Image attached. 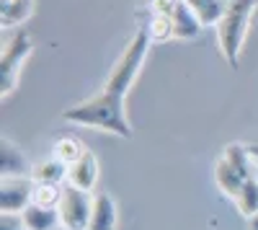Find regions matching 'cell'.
<instances>
[{"mask_svg": "<svg viewBox=\"0 0 258 230\" xmlns=\"http://www.w3.org/2000/svg\"><path fill=\"white\" fill-rule=\"evenodd\" d=\"M150 44H153L150 34L140 29L132 36V41L126 44V49L121 52V57L116 60V65L109 80L103 83V88L88 101L70 106L62 114V119L70 124H78V127L101 130V132H109L124 140L132 137V127H129V119H126V93L145 65Z\"/></svg>", "mask_w": 258, "mask_h": 230, "instance_id": "obj_1", "label": "cell"}, {"mask_svg": "<svg viewBox=\"0 0 258 230\" xmlns=\"http://www.w3.org/2000/svg\"><path fill=\"white\" fill-rule=\"evenodd\" d=\"M255 8H258V0H230L225 16L217 24L220 52L227 60V65H232V68H238V62H240L245 34H248V26H250V18H253Z\"/></svg>", "mask_w": 258, "mask_h": 230, "instance_id": "obj_2", "label": "cell"}, {"mask_svg": "<svg viewBox=\"0 0 258 230\" xmlns=\"http://www.w3.org/2000/svg\"><path fill=\"white\" fill-rule=\"evenodd\" d=\"M253 160L255 158L248 153V145H238V142H230L220 153L217 163H214V184L227 199L238 197V192L258 174Z\"/></svg>", "mask_w": 258, "mask_h": 230, "instance_id": "obj_3", "label": "cell"}, {"mask_svg": "<svg viewBox=\"0 0 258 230\" xmlns=\"http://www.w3.org/2000/svg\"><path fill=\"white\" fill-rule=\"evenodd\" d=\"M57 210H59V220H62L64 227L88 230L91 215H93V197H91V192L78 189V186H73V184H64Z\"/></svg>", "mask_w": 258, "mask_h": 230, "instance_id": "obj_4", "label": "cell"}, {"mask_svg": "<svg viewBox=\"0 0 258 230\" xmlns=\"http://www.w3.org/2000/svg\"><path fill=\"white\" fill-rule=\"evenodd\" d=\"M34 44L31 36L26 31H18L3 49V57H0V73H3V88H0V98H8L18 83V73L24 68V62L29 60Z\"/></svg>", "mask_w": 258, "mask_h": 230, "instance_id": "obj_5", "label": "cell"}, {"mask_svg": "<svg viewBox=\"0 0 258 230\" xmlns=\"http://www.w3.org/2000/svg\"><path fill=\"white\" fill-rule=\"evenodd\" d=\"M31 202H34V179L0 176V212L21 215Z\"/></svg>", "mask_w": 258, "mask_h": 230, "instance_id": "obj_6", "label": "cell"}, {"mask_svg": "<svg viewBox=\"0 0 258 230\" xmlns=\"http://www.w3.org/2000/svg\"><path fill=\"white\" fill-rule=\"evenodd\" d=\"M96 181H98V158H96L91 150H85V153L70 165L68 184L78 186V189L91 192L93 186H96Z\"/></svg>", "mask_w": 258, "mask_h": 230, "instance_id": "obj_7", "label": "cell"}, {"mask_svg": "<svg viewBox=\"0 0 258 230\" xmlns=\"http://www.w3.org/2000/svg\"><path fill=\"white\" fill-rule=\"evenodd\" d=\"M31 168L26 155L21 153L11 140L0 142V176H31Z\"/></svg>", "mask_w": 258, "mask_h": 230, "instance_id": "obj_8", "label": "cell"}, {"mask_svg": "<svg viewBox=\"0 0 258 230\" xmlns=\"http://www.w3.org/2000/svg\"><path fill=\"white\" fill-rule=\"evenodd\" d=\"M88 230H116V202L111 194L98 192L93 197V215Z\"/></svg>", "mask_w": 258, "mask_h": 230, "instance_id": "obj_9", "label": "cell"}, {"mask_svg": "<svg viewBox=\"0 0 258 230\" xmlns=\"http://www.w3.org/2000/svg\"><path fill=\"white\" fill-rule=\"evenodd\" d=\"M21 217H24L26 230H54L57 225H62L57 207H44V204H36V202H31L26 210L21 212Z\"/></svg>", "mask_w": 258, "mask_h": 230, "instance_id": "obj_10", "label": "cell"}, {"mask_svg": "<svg viewBox=\"0 0 258 230\" xmlns=\"http://www.w3.org/2000/svg\"><path fill=\"white\" fill-rule=\"evenodd\" d=\"M173 34L176 39H197L204 29V24L199 21V16L194 13L188 8V3H183V0H178L176 3V11H173Z\"/></svg>", "mask_w": 258, "mask_h": 230, "instance_id": "obj_11", "label": "cell"}, {"mask_svg": "<svg viewBox=\"0 0 258 230\" xmlns=\"http://www.w3.org/2000/svg\"><path fill=\"white\" fill-rule=\"evenodd\" d=\"M34 11V0H0V24L3 29L21 26L24 21H29Z\"/></svg>", "mask_w": 258, "mask_h": 230, "instance_id": "obj_12", "label": "cell"}, {"mask_svg": "<svg viewBox=\"0 0 258 230\" xmlns=\"http://www.w3.org/2000/svg\"><path fill=\"white\" fill-rule=\"evenodd\" d=\"M68 174H70V165L57 160L54 155L49 160L36 163L31 168V179L36 184H62V181H68Z\"/></svg>", "mask_w": 258, "mask_h": 230, "instance_id": "obj_13", "label": "cell"}, {"mask_svg": "<svg viewBox=\"0 0 258 230\" xmlns=\"http://www.w3.org/2000/svg\"><path fill=\"white\" fill-rule=\"evenodd\" d=\"M183 3H188V8L199 16L204 26H217L230 6V0H183Z\"/></svg>", "mask_w": 258, "mask_h": 230, "instance_id": "obj_14", "label": "cell"}, {"mask_svg": "<svg viewBox=\"0 0 258 230\" xmlns=\"http://www.w3.org/2000/svg\"><path fill=\"white\" fill-rule=\"evenodd\" d=\"M232 202H235V207L240 210L243 217H253V215L258 212V174L243 186Z\"/></svg>", "mask_w": 258, "mask_h": 230, "instance_id": "obj_15", "label": "cell"}, {"mask_svg": "<svg viewBox=\"0 0 258 230\" xmlns=\"http://www.w3.org/2000/svg\"><path fill=\"white\" fill-rule=\"evenodd\" d=\"M85 153V145L78 140V137H59L57 142H54V148H52V155L57 158V160H62V163H68V165H73L80 155Z\"/></svg>", "mask_w": 258, "mask_h": 230, "instance_id": "obj_16", "label": "cell"}, {"mask_svg": "<svg viewBox=\"0 0 258 230\" xmlns=\"http://www.w3.org/2000/svg\"><path fill=\"white\" fill-rule=\"evenodd\" d=\"M62 184H36L34 181V202L44 207H57L62 199Z\"/></svg>", "mask_w": 258, "mask_h": 230, "instance_id": "obj_17", "label": "cell"}, {"mask_svg": "<svg viewBox=\"0 0 258 230\" xmlns=\"http://www.w3.org/2000/svg\"><path fill=\"white\" fill-rule=\"evenodd\" d=\"M147 34H150L153 41L176 39V34H173V18H170V16H153V24L147 26Z\"/></svg>", "mask_w": 258, "mask_h": 230, "instance_id": "obj_18", "label": "cell"}, {"mask_svg": "<svg viewBox=\"0 0 258 230\" xmlns=\"http://www.w3.org/2000/svg\"><path fill=\"white\" fill-rule=\"evenodd\" d=\"M0 230H26L24 217L16 212H0Z\"/></svg>", "mask_w": 258, "mask_h": 230, "instance_id": "obj_19", "label": "cell"}, {"mask_svg": "<svg viewBox=\"0 0 258 230\" xmlns=\"http://www.w3.org/2000/svg\"><path fill=\"white\" fill-rule=\"evenodd\" d=\"M178 0H150V8H153V16H173Z\"/></svg>", "mask_w": 258, "mask_h": 230, "instance_id": "obj_20", "label": "cell"}, {"mask_svg": "<svg viewBox=\"0 0 258 230\" xmlns=\"http://www.w3.org/2000/svg\"><path fill=\"white\" fill-rule=\"evenodd\" d=\"M248 153H250V155L258 160V142H250V145H248Z\"/></svg>", "mask_w": 258, "mask_h": 230, "instance_id": "obj_21", "label": "cell"}, {"mask_svg": "<svg viewBox=\"0 0 258 230\" xmlns=\"http://www.w3.org/2000/svg\"><path fill=\"white\" fill-rule=\"evenodd\" d=\"M248 220H250V230H258V212L253 217H248Z\"/></svg>", "mask_w": 258, "mask_h": 230, "instance_id": "obj_22", "label": "cell"}, {"mask_svg": "<svg viewBox=\"0 0 258 230\" xmlns=\"http://www.w3.org/2000/svg\"><path fill=\"white\" fill-rule=\"evenodd\" d=\"M54 230H70V227H64V225H57V227H54Z\"/></svg>", "mask_w": 258, "mask_h": 230, "instance_id": "obj_23", "label": "cell"}]
</instances>
